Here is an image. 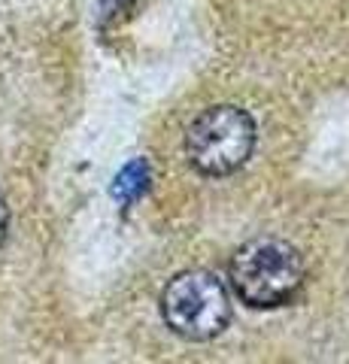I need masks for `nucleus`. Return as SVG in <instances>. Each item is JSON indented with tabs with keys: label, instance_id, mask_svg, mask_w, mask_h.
Here are the masks:
<instances>
[{
	"label": "nucleus",
	"instance_id": "1",
	"mask_svg": "<svg viewBox=\"0 0 349 364\" xmlns=\"http://www.w3.org/2000/svg\"><path fill=\"white\" fill-rule=\"evenodd\" d=\"M234 294L255 310H274L298 294L304 282V258L279 237H255L231 258Z\"/></svg>",
	"mask_w": 349,
	"mask_h": 364
},
{
	"label": "nucleus",
	"instance_id": "2",
	"mask_svg": "<svg viewBox=\"0 0 349 364\" xmlns=\"http://www.w3.org/2000/svg\"><path fill=\"white\" fill-rule=\"evenodd\" d=\"M255 152V122L246 109L210 107L188 124L186 158L200 176H231Z\"/></svg>",
	"mask_w": 349,
	"mask_h": 364
},
{
	"label": "nucleus",
	"instance_id": "3",
	"mask_svg": "<svg viewBox=\"0 0 349 364\" xmlns=\"http://www.w3.org/2000/svg\"><path fill=\"white\" fill-rule=\"evenodd\" d=\"M164 325L176 337L204 343L219 337L231 322V294L210 270H186L167 282L161 294Z\"/></svg>",
	"mask_w": 349,
	"mask_h": 364
},
{
	"label": "nucleus",
	"instance_id": "4",
	"mask_svg": "<svg viewBox=\"0 0 349 364\" xmlns=\"http://www.w3.org/2000/svg\"><path fill=\"white\" fill-rule=\"evenodd\" d=\"M146 186H149V164H146L143 158H137V161H131L128 167H122V173L112 182V198L128 207V203H134L143 195Z\"/></svg>",
	"mask_w": 349,
	"mask_h": 364
},
{
	"label": "nucleus",
	"instance_id": "5",
	"mask_svg": "<svg viewBox=\"0 0 349 364\" xmlns=\"http://www.w3.org/2000/svg\"><path fill=\"white\" fill-rule=\"evenodd\" d=\"M6 228H9V207H6V198L0 195V243L6 240Z\"/></svg>",
	"mask_w": 349,
	"mask_h": 364
}]
</instances>
